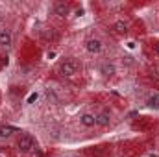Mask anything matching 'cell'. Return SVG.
Masks as SVG:
<instances>
[{"label":"cell","instance_id":"1","mask_svg":"<svg viewBox=\"0 0 159 157\" xmlns=\"http://www.w3.org/2000/svg\"><path fill=\"white\" fill-rule=\"evenodd\" d=\"M17 148H19V152H22V154H30V152L35 150V139H34L30 133H22V135L19 137V141H17Z\"/></svg>","mask_w":159,"mask_h":157},{"label":"cell","instance_id":"2","mask_svg":"<svg viewBox=\"0 0 159 157\" xmlns=\"http://www.w3.org/2000/svg\"><path fill=\"white\" fill-rule=\"evenodd\" d=\"M78 63L76 61H72V59H67V61H63L61 65H59V74L61 76H65V78H72V76H76L78 74Z\"/></svg>","mask_w":159,"mask_h":157},{"label":"cell","instance_id":"3","mask_svg":"<svg viewBox=\"0 0 159 157\" xmlns=\"http://www.w3.org/2000/svg\"><path fill=\"white\" fill-rule=\"evenodd\" d=\"M102 48H104L102 41L96 39V37H91V39L85 41V50H87L89 54H100V52H102Z\"/></svg>","mask_w":159,"mask_h":157},{"label":"cell","instance_id":"4","mask_svg":"<svg viewBox=\"0 0 159 157\" xmlns=\"http://www.w3.org/2000/svg\"><path fill=\"white\" fill-rule=\"evenodd\" d=\"M54 15H57V17H61V19L69 17V15H70V6L65 4V2H56V4H54Z\"/></svg>","mask_w":159,"mask_h":157},{"label":"cell","instance_id":"5","mask_svg":"<svg viewBox=\"0 0 159 157\" xmlns=\"http://www.w3.org/2000/svg\"><path fill=\"white\" fill-rule=\"evenodd\" d=\"M98 72H100L104 78H111V76H115V74H117V67H115L113 63L106 61V63H102V65H100Z\"/></svg>","mask_w":159,"mask_h":157},{"label":"cell","instance_id":"6","mask_svg":"<svg viewBox=\"0 0 159 157\" xmlns=\"http://www.w3.org/2000/svg\"><path fill=\"white\" fill-rule=\"evenodd\" d=\"M80 124H81L83 128H94V126H96V115H93V113H83V115H80Z\"/></svg>","mask_w":159,"mask_h":157},{"label":"cell","instance_id":"7","mask_svg":"<svg viewBox=\"0 0 159 157\" xmlns=\"http://www.w3.org/2000/svg\"><path fill=\"white\" fill-rule=\"evenodd\" d=\"M19 129L15 128V126H11V124H2L0 126V141H4V139H9L13 133H17Z\"/></svg>","mask_w":159,"mask_h":157},{"label":"cell","instance_id":"8","mask_svg":"<svg viewBox=\"0 0 159 157\" xmlns=\"http://www.w3.org/2000/svg\"><path fill=\"white\" fill-rule=\"evenodd\" d=\"M13 44V35L9 30H0V46L2 48H9Z\"/></svg>","mask_w":159,"mask_h":157},{"label":"cell","instance_id":"9","mask_svg":"<svg viewBox=\"0 0 159 157\" xmlns=\"http://www.w3.org/2000/svg\"><path fill=\"white\" fill-rule=\"evenodd\" d=\"M109 124H111V115H109L107 111H102V113L96 115V126H100V128H107Z\"/></svg>","mask_w":159,"mask_h":157},{"label":"cell","instance_id":"10","mask_svg":"<svg viewBox=\"0 0 159 157\" xmlns=\"http://www.w3.org/2000/svg\"><path fill=\"white\" fill-rule=\"evenodd\" d=\"M111 28H113V30H115V34H119V35H126V34H128V30H129V26H128V22H126V20H115Z\"/></svg>","mask_w":159,"mask_h":157},{"label":"cell","instance_id":"11","mask_svg":"<svg viewBox=\"0 0 159 157\" xmlns=\"http://www.w3.org/2000/svg\"><path fill=\"white\" fill-rule=\"evenodd\" d=\"M146 105H148L150 109H156V111H157V109H159V92L150 94V96L146 98Z\"/></svg>","mask_w":159,"mask_h":157},{"label":"cell","instance_id":"12","mask_svg":"<svg viewBox=\"0 0 159 157\" xmlns=\"http://www.w3.org/2000/svg\"><path fill=\"white\" fill-rule=\"evenodd\" d=\"M37 96H39L37 92H34V94H30V96H28V104H32V102H35V100H37Z\"/></svg>","mask_w":159,"mask_h":157},{"label":"cell","instance_id":"13","mask_svg":"<svg viewBox=\"0 0 159 157\" xmlns=\"http://www.w3.org/2000/svg\"><path fill=\"white\" fill-rule=\"evenodd\" d=\"M156 54H157V56H159V43H157V44H156Z\"/></svg>","mask_w":159,"mask_h":157},{"label":"cell","instance_id":"14","mask_svg":"<svg viewBox=\"0 0 159 157\" xmlns=\"http://www.w3.org/2000/svg\"><path fill=\"white\" fill-rule=\"evenodd\" d=\"M2 15H4V13H2V9H0V19H2Z\"/></svg>","mask_w":159,"mask_h":157},{"label":"cell","instance_id":"15","mask_svg":"<svg viewBox=\"0 0 159 157\" xmlns=\"http://www.w3.org/2000/svg\"><path fill=\"white\" fill-rule=\"evenodd\" d=\"M0 157H2V155H0Z\"/></svg>","mask_w":159,"mask_h":157}]
</instances>
